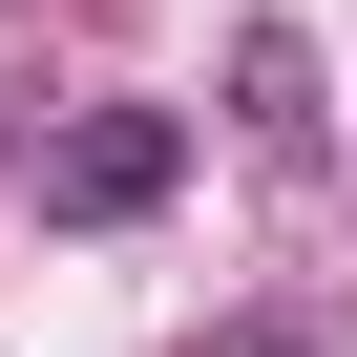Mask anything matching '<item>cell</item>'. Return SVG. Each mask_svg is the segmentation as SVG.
<instances>
[{
    "instance_id": "cell-2",
    "label": "cell",
    "mask_w": 357,
    "mask_h": 357,
    "mask_svg": "<svg viewBox=\"0 0 357 357\" xmlns=\"http://www.w3.org/2000/svg\"><path fill=\"white\" fill-rule=\"evenodd\" d=\"M231 126H252V147H315V126H336V105H315V43H294V22H231Z\"/></svg>"
},
{
    "instance_id": "cell-3",
    "label": "cell",
    "mask_w": 357,
    "mask_h": 357,
    "mask_svg": "<svg viewBox=\"0 0 357 357\" xmlns=\"http://www.w3.org/2000/svg\"><path fill=\"white\" fill-rule=\"evenodd\" d=\"M211 357H315V336H294V315H231V336H211Z\"/></svg>"
},
{
    "instance_id": "cell-1",
    "label": "cell",
    "mask_w": 357,
    "mask_h": 357,
    "mask_svg": "<svg viewBox=\"0 0 357 357\" xmlns=\"http://www.w3.org/2000/svg\"><path fill=\"white\" fill-rule=\"evenodd\" d=\"M168 168H190L168 105H84V126H43V211L63 231H126V211H168Z\"/></svg>"
}]
</instances>
